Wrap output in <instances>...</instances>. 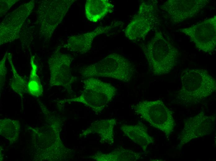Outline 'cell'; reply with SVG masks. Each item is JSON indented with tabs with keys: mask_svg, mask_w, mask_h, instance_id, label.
Listing matches in <instances>:
<instances>
[{
	"mask_svg": "<svg viewBox=\"0 0 216 161\" xmlns=\"http://www.w3.org/2000/svg\"><path fill=\"white\" fill-rule=\"evenodd\" d=\"M20 130L18 121L6 118L0 120V135L11 143H15L18 139Z\"/></svg>",
	"mask_w": 216,
	"mask_h": 161,
	"instance_id": "19",
	"label": "cell"
},
{
	"mask_svg": "<svg viewBox=\"0 0 216 161\" xmlns=\"http://www.w3.org/2000/svg\"><path fill=\"white\" fill-rule=\"evenodd\" d=\"M215 115L207 116L202 111L190 117L185 123L184 128L178 137L180 148L192 140L208 135L215 126Z\"/></svg>",
	"mask_w": 216,
	"mask_h": 161,
	"instance_id": "11",
	"label": "cell"
},
{
	"mask_svg": "<svg viewBox=\"0 0 216 161\" xmlns=\"http://www.w3.org/2000/svg\"><path fill=\"white\" fill-rule=\"evenodd\" d=\"M156 0L142 1L137 14L125 28V36L129 40L143 39L158 23Z\"/></svg>",
	"mask_w": 216,
	"mask_h": 161,
	"instance_id": "7",
	"label": "cell"
},
{
	"mask_svg": "<svg viewBox=\"0 0 216 161\" xmlns=\"http://www.w3.org/2000/svg\"><path fill=\"white\" fill-rule=\"evenodd\" d=\"M114 6L107 0H87L85 14L88 20L97 22L108 13L112 12Z\"/></svg>",
	"mask_w": 216,
	"mask_h": 161,
	"instance_id": "15",
	"label": "cell"
},
{
	"mask_svg": "<svg viewBox=\"0 0 216 161\" xmlns=\"http://www.w3.org/2000/svg\"><path fill=\"white\" fill-rule=\"evenodd\" d=\"M141 46L150 70L155 75L169 73L178 62L179 55L178 49L165 39L160 31H156L148 42Z\"/></svg>",
	"mask_w": 216,
	"mask_h": 161,
	"instance_id": "2",
	"label": "cell"
},
{
	"mask_svg": "<svg viewBox=\"0 0 216 161\" xmlns=\"http://www.w3.org/2000/svg\"><path fill=\"white\" fill-rule=\"evenodd\" d=\"M120 128L125 136L139 145L144 151L149 145L154 142L153 138L148 133L146 127L142 124L135 125L124 124Z\"/></svg>",
	"mask_w": 216,
	"mask_h": 161,
	"instance_id": "14",
	"label": "cell"
},
{
	"mask_svg": "<svg viewBox=\"0 0 216 161\" xmlns=\"http://www.w3.org/2000/svg\"><path fill=\"white\" fill-rule=\"evenodd\" d=\"M207 0H169L161 6L174 24L179 23L196 15L206 5Z\"/></svg>",
	"mask_w": 216,
	"mask_h": 161,
	"instance_id": "12",
	"label": "cell"
},
{
	"mask_svg": "<svg viewBox=\"0 0 216 161\" xmlns=\"http://www.w3.org/2000/svg\"><path fill=\"white\" fill-rule=\"evenodd\" d=\"M134 108L144 120L167 137L173 131L175 122L173 112L161 100L141 101L135 105Z\"/></svg>",
	"mask_w": 216,
	"mask_h": 161,
	"instance_id": "6",
	"label": "cell"
},
{
	"mask_svg": "<svg viewBox=\"0 0 216 161\" xmlns=\"http://www.w3.org/2000/svg\"><path fill=\"white\" fill-rule=\"evenodd\" d=\"M75 0H45L40 1L37 10V22L39 34L49 40Z\"/></svg>",
	"mask_w": 216,
	"mask_h": 161,
	"instance_id": "5",
	"label": "cell"
},
{
	"mask_svg": "<svg viewBox=\"0 0 216 161\" xmlns=\"http://www.w3.org/2000/svg\"><path fill=\"white\" fill-rule=\"evenodd\" d=\"M187 36L200 50L211 53L216 46V16L207 19L191 26L179 29Z\"/></svg>",
	"mask_w": 216,
	"mask_h": 161,
	"instance_id": "9",
	"label": "cell"
},
{
	"mask_svg": "<svg viewBox=\"0 0 216 161\" xmlns=\"http://www.w3.org/2000/svg\"><path fill=\"white\" fill-rule=\"evenodd\" d=\"M140 153L129 149L120 148L106 154H96L93 157L100 161H135L139 159Z\"/></svg>",
	"mask_w": 216,
	"mask_h": 161,
	"instance_id": "17",
	"label": "cell"
},
{
	"mask_svg": "<svg viewBox=\"0 0 216 161\" xmlns=\"http://www.w3.org/2000/svg\"><path fill=\"white\" fill-rule=\"evenodd\" d=\"M61 48L60 46L57 47L48 60L50 85L62 86L70 92L72 85L76 79L70 71L73 58L70 54L62 53Z\"/></svg>",
	"mask_w": 216,
	"mask_h": 161,
	"instance_id": "8",
	"label": "cell"
},
{
	"mask_svg": "<svg viewBox=\"0 0 216 161\" xmlns=\"http://www.w3.org/2000/svg\"><path fill=\"white\" fill-rule=\"evenodd\" d=\"M181 78L182 87L177 98L183 104L197 103L216 90V80L206 69H185L181 73Z\"/></svg>",
	"mask_w": 216,
	"mask_h": 161,
	"instance_id": "1",
	"label": "cell"
},
{
	"mask_svg": "<svg viewBox=\"0 0 216 161\" xmlns=\"http://www.w3.org/2000/svg\"><path fill=\"white\" fill-rule=\"evenodd\" d=\"M6 56L10 65L12 73V78L10 81L9 85L11 88L16 93L20 96L22 101L23 96L28 93V82L26 79L20 76L17 72L13 64L12 54L10 53H6Z\"/></svg>",
	"mask_w": 216,
	"mask_h": 161,
	"instance_id": "18",
	"label": "cell"
},
{
	"mask_svg": "<svg viewBox=\"0 0 216 161\" xmlns=\"http://www.w3.org/2000/svg\"><path fill=\"white\" fill-rule=\"evenodd\" d=\"M135 71L134 66L128 59L114 53L97 62L83 67L79 72L84 78L109 77L128 82Z\"/></svg>",
	"mask_w": 216,
	"mask_h": 161,
	"instance_id": "3",
	"label": "cell"
},
{
	"mask_svg": "<svg viewBox=\"0 0 216 161\" xmlns=\"http://www.w3.org/2000/svg\"><path fill=\"white\" fill-rule=\"evenodd\" d=\"M30 63L31 69L27 84L28 93L31 96L38 98L43 95V89L37 74V66L35 63L34 56H31Z\"/></svg>",
	"mask_w": 216,
	"mask_h": 161,
	"instance_id": "20",
	"label": "cell"
},
{
	"mask_svg": "<svg viewBox=\"0 0 216 161\" xmlns=\"http://www.w3.org/2000/svg\"><path fill=\"white\" fill-rule=\"evenodd\" d=\"M7 56L6 53L0 62V90L4 86L7 74V69L5 63Z\"/></svg>",
	"mask_w": 216,
	"mask_h": 161,
	"instance_id": "21",
	"label": "cell"
},
{
	"mask_svg": "<svg viewBox=\"0 0 216 161\" xmlns=\"http://www.w3.org/2000/svg\"><path fill=\"white\" fill-rule=\"evenodd\" d=\"M84 89L79 97L62 101V103L83 104L96 113L101 112L115 96L117 89L110 84L93 77L83 80Z\"/></svg>",
	"mask_w": 216,
	"mask_h": 161,
	"instance_id": "4",
	"label": "cell"
},
{
	"mask_svg": "<svg viewBox=\"0 0 216 161\" xmlns=\"http://www.w3.org/2000/svg\"><path fill=\"white\" fill-rule=\"evenodd\" d=\"M116 122L115 119L98 121L82 133L86 135L92 132L96 133L100 137L101 143L111 144L114 142V128Z\"/></svg>",
	"mask_w": 216,
	"mask_h": 161,
	"instance_id": "16",
	"label": "cell"
},
{
	"mask_svg": "<svg viewBox=\"0 0 216 161\" xmlns=\"http://www.w3.org/2000/svg\"><path fill=\"white\" fill-rule=\"evenodd\" d=\"M122 23L117 21L109 25L98 26L93 31L85 33L71 37L64 47L72 52L85 54L91 50L93 41L96 37L110 32L122 25Z\"/></svg>",
	"mask_w": 216,
	"mask_h": 161,
	"instance_id": "13",
	"label": "cell"
},
{
	"mask_svg": "<svg viewBox=\"0 0 216 161\" xmlns=\"http://www.w3.org/2000/svg\"><path fill=\"white\" fill-rule=\"evenodd\" d=\"M34 0L25 3L4 17L0 24V45L18 38L24 22L32 11Z\"/></svg>",
	"mask_w": 216,
	"mask_h": 161,
	"instance_id": "10",
	"label": "cell"
},
{
	"mask_svg": "<svg viewBox=\"0 0 216 161\" xmlns=\"http://www.w3.org/2000/svg\"><path fill=\"white\" fill-rule=\"evenodd\" d=\"M19 0H0V16L4 15L10 8Z\"/></svg>",
	"mask_w": 216,
	"mask_h": 161,
	"instance_id": "22",
	"label": "cell"
}]
</instances>
